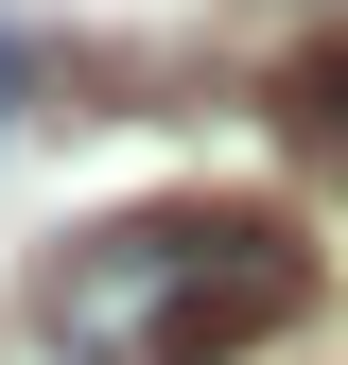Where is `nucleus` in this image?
Instances as JSON below:
<instances>
[{
    "label": "nucleus",
    "mask_w": 348,
    "mask_h": 365,
    "mask_svg": "<svg viewBox=\"0 0 348 365\" xmlns=\"http://www.w3.org/2000/svg\"><path fill=\"white\" fill-rule=\"evenodd\" d=\"M296 313H314V244L279 209H244V192L122 209L87 244H53V279H35V331L70 365H244Z\"/></svg>",
    "instance_id": "obj_1"
},
{
    "label": "nucleus",
    "mask_w": 348,
    "mask_h": 365,
    "mask_svg": "<svg viewBox=\"0 0 348 365\" xmlns=\"http://www.w3.org/2000/svg\"><path fill=\"white\" fill-rule=\"evenodd\" d=\"M296 122H314V140L348 157V53H314V70H296Z\"/></svg>",
    "instance_id": "obj_2"
},
{
    "label": "nucleus",
    "mask_w": 348,
    "mask_h": 365,
    "mask_svg": "<svg viewBox=\"0 0 348 365\" xmlns=\"http://www.w3.org/2000/svg\"><path fill=\"white\" fill-rule=\"evenodd\" d=\"M0 122H35V53H18V35H0Z\"/></svg>",
    "instance_id": "obj_3"
}]
</instances>
